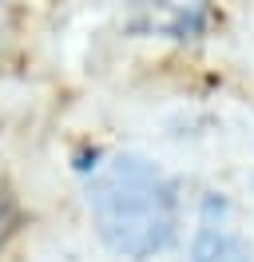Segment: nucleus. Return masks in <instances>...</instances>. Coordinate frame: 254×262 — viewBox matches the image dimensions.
<instances>
[{"label": "nucleus", "instance_id": "7ed1b4c3", "mask_svg": "<svg viewBox=\"0 0 254 262\" xmlns=\"http://www.w3.org/2000/svg\"><path fill=\"white\" fill-rule=\"evenodd\" d=\"M139 262H179L171 254V250H167V243L163 246H155V250H147V254H139Z\"/></svg>", "mask_w": 254, "mask_h": 262}, {"label": "nucleus", "instance_id": "f257e3e1", "mask_svg": "<svg viewBox=\"0 0 254 262\" xmlns=\"http://www.w3.org/2000/svg\"><path fill=\"white\" fill-rule=\"evenodd\" d=\"M92 214L99 234L115 250L147 254L171 243L175 227V195L171 183L143 159H111L92 183Z\"/></svg>", "mask_w": 254, "mask_h": 262}, {"label": "nucleus", "instance_id": "f03ea898", "mask_svg": "<svg viewBox=\"0 0 254 262\" xmlns=\"http://www.w3.org/2000/svg\"><path fill=\"white\" fill-rule=\"evenodd\" d=\"M190 258L195 262H250V254H246V246L238 243V234H230L226 227L206 223L199 230V238H195Z\"/></svg>", "mask_w": 254, "mask_h": 262}]
</instances>
